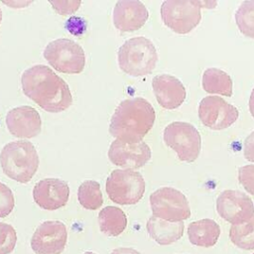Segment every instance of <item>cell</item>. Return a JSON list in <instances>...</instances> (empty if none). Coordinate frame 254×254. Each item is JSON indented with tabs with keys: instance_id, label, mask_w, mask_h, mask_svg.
Segmentation results:
<instances>
[{
	"instance_id": "cell-1",
	"label": "cell",
	"mask_w": 254,
	"mask_h": 254,
	"mask_svg": "<svg viewBox=\"0 0 254 254\" xmlns=\"http://www.w3.org/2000/svg\"><path fill=\"white\" fill-rule=\"evenodd\" d=\"M21 85L24 94L45 111L63 112L72 103L67 83L47 65L37 64L24 70Z\"/></svg>"
},
{
	"instance_id": "cell-2",
	"label": "cell",
	"mask_w": 254,
	"mask_h": 254,
	"mask_svg": "<svg viewBox=\"0 0 254 254\" xmlns=\"http://www.w3.org/2000/svg\"><path fill=\"white\" fill-rule=\"evenodd\" d=\"M155 119V109L148 100L142 97L125 99L111 116L109 133L117 140L140 142L152 129Z\"/></svg>"
},
{
	"instance_id": "cell-3",
	"label": "cell",
	"mask_w": 254,
	"mask_h": 254,
	"mask_svg": "<svg viewBox=\"0 0 254 254\" xmlns=\"http://www.w3.org/2000/svg\"><path fill=\"white\" fill-rule=\"evenodd\" d=\"M40 164L35 146L26 140L6 144L0 153V165L3 173L10 179L26 184L31 181Z\"/></svg>"
},
{
	"instance_id": "cell-4",
	"label": "cell",
	"mask_w": 254,
	"mask_h": 254,
	"mask_svg": "<svg viewBox=\"0 0 254 254\" xmlns=\"http://www.w3.org/2000/svg\"><path fill=\"white\" fill-rule=\"evenodd\" d=\"M120 69L131 76H144L152 73L158 62V53L151 40L135 37L127 40L118 50Z\"/></svg>"
},
{
	"instance_id": "cell-5",
	"label": "cell",
	"mask_w": 254,
	"mask_h": 254,
	"mask_svg": "<svg viewBox=\"0 0 254 254\" xmlns=\"http://www.w3.org/2000/svg\"><path fill=\"white\" fill-rule=\"evenodd\" d=\"M217 3L198 0H167L161 5L164 24L177 34L192 31L201 20V8H213Z\"/></svg>"
},
{
	"instance_id": "cell-6",
	"label": "cell",
	"mask_w": 254,
	"mask_h": 254,
	"mask_svg": "<svg viewBox=\"0 0 254 254\" xmlns=\"http://www.w3.org/2000/svg\"><path fill=\"white\" fill-rule=\"evenodd\" d=\"M105 190L108 197L117 204H136L144 195L145 181L136 171L114 170L106 180Z\"/></svg>"
},
{
	"instance_id": "cell-7",
	"label": "cell",
	"mask_w": 254,
	"mask_h": 254,
	"mask_svg": "<svg viewBox=\"0 0 254 254\" xmlns=\"http://www.w3.org/2000/svg\"><path fill=\"white\" fill-rule=\"evenodd\" d=\"M163 139L178 158L187 163L194 162L200 153L201 138L197 129L188 122H172L164 129Z\"/></svg>"
},
{
	"instance_id": "cell-8",
	"label": "cell",
	"mask_w": 254,
	"mask_h": 254,
	"mask_svg": "<svg viewBox=\"0 0 254 254\" xmlns=\"http://www.w3.org/2000/svg\"><path fill=\"white\" fill-rule=\"evenodd\" d=\"M44 58L58 71L80 73L85 65L83 49L75 42L63 38L52 41L44 50Z\"/></svg>"
},
{
	"instance_id": "cell-9",
	"label": "cell",
	"mask_w": 254,
	"mask_h": 254,
	"mask_svg": "<svg viewBox=\"0 0 254 254\" xmlns=\"http://www.w3.org/2000/svg\"><path fill=\"white\" fill-rule=\"evenodd\" d=\"M150 205L153 216L179 222L190 218V208L187 196L171 187L160 188L150 195Z\"/></svg>"
},
{
	"instance_id": "cell-10",
	"label": "cell",
	"mask_w": 254,
	"mask_h": 254,
	"mask_svg": "<svg viewBox=\"0 0 254 254\" xmlns=\"http://www.w3.org/2000/svg\"><path fill=\"white\" fill-rule=\"evenodd\" d=\"M238 116V109L219 96H206L198 104V117L201 123L211 130L230 127Z\"/></svg>"
},
{
	"instance_id": "cell-11",
	"label": "cell",
	"mask_w": 254,
	"mask_h": 254,
	"mask_svg": "<svg viewBox=\"0 0 254 254\" xmlns=\"http://www.w3.org/2000/svg\"><path fill=\"white\" fill-rule=\"evenodd\" d=\"M216 210L220 217L233 224H241L254 215V204L244 192L225 190L216 199Z\"/></svg>"
},
{
	"instance_id": "cell-12",
	"label": "cell",
	"mask_w": 254,
	"mask_h": 254,
	"mask_svg": "<svg viewBox=\"0 0 254 254\" xmlns=\"http://www.w3.org/2000/svg\"><path fill=\"white\" fill-rule=\"evenodd\" d=\"M67 242V230L60 220L41 223L31 238V248L36 254H61Z\"/></svg>"
},
{
	"instance_id": "cell-13",
	"label": "cell",
	"mask_w": 254,
	"mask_h": 254,
	"mask_svg": "<svg viewBox=\"0 0 254 254\" xmlns=\"http://www.w3.org/2000/svg\"><path fill=\"white\" fill-rule=\"evenodd\" d=\"M150 147L143 141L128 142L115 139L108 150V158L112 164L127 170L144 167L151 159Z\"/></svg>"
},
{
	"instance_id": "cell-14",
	"label": "cell",
	"mask_w": 254,
	"mask_h": 254,
	"mask_svg": "<svg viewBox=\"0 0 254 254\" xmlns=\"http://www.w3.org/2000/svg\"><path fill=\"white\" fill-rule=\"evenodd\" d=\"M69 187L60 179H44L39 181L33 189L34 201L43 209L56 210L67 203Z\"/></svg>"
},
{
	"instance_id": "cell-15",
	"label": "cell",
	"mask_w": 254,
	"mask_h": 254,
	"mask_svg": "<svg viewBox=\"0 0 254 254\" xmlns=\"http://www.w3.org/2000/svg\"><path fill=\"white\" fill-rule=\"evenodd\" d=\"M5 121L9 132L17 138H34L41 133L40 114L31 106L23 105L11 109Z\"/></svg>"
},
{
	"instance_id": "cell-16",
	"label": "cell",
	"mask_w": 254,
	"mask_h": 254,
	"mask_svg": "<svg viewBox=\"0 0 254 254\" xmlns=\"http://www.w3.org/2000/svg\"><path fill=\"white\" fill-rule=\"evenodd\" d=\"M149 18L146 6L137 0L117 1L113 9V24L120 32H134L142 28Z\"/></svg>"
},
{
	"instance_id": "cell-17",
	"label": "cell",
	"mask_w": 254,
	"mask_h": 254,
	"mask_svg": "<svg viewBox=\"0 0 254 254\" xmlns=\"http://www.w3.org/2000/svg\"><path fill=\"white\" fill-rule=\"evenodd\" d=\"M152 87L158 103L165 109L180 107L187 96L182 81L171 74H159L152 80Z\"/></svg>"
},
{
	"instance_id": "cell-18",
	"label": "cell",
	"mask_w": 254,
	"mask_h": 254,
	"mask_svg": "<svg viewBox=\"0 0 254 254\" xmlns=\"http://www.w3.org/2000/svg\"><path fill=\"white\" fill-rule=\"evenodd\" d=\"M149 235L160 245H170L182 238L185 224L183 221L171 222L151 216L146 224Z\"/></svg>"
},
{
	"instance_id": "cell-19",
	"label": "cell",
	"mask_w": 254,
	"mask_h": 254,
	"mask_svg": "<svg viewBox=\"0 0 254 254\" xmlns=\"http://www.w3.org/2000/svg\"><path fill=\"white\" fill-rule=\"evenodd\" d=\"M220 235V227L213 220L203 218L190 223L188 227L189 240L192 245L199 247H212Z\"/></svg>"
},
{
	"instance_id": "cell-20",
	"label": "cell",
	"mask_w": 254,
	"mask_h": 254,
	"mask_svg": "<svg viewBox=\"0 0 254 254\" xmlns=\"http://www.w3.org/2000/svg\"><path fill=\"white\" fill-rule=\"evenodd\" d=\"M99 228L107 236L120 235L127 226L125 212L116 206H105L98 214Z\"/></svg>"
},
{
	"instance_id": "cell-21",
	"label": "cell",
	"mask_w": 254,
	"mask_h": 254,
	"mask_svg": "<svg viewBox=\"0 0 254 254\" xmlns=\"http://www.w3.org/2000/svg\"><path fill=\"white\" fill-rule=\"evenodd\" d=\"M202 88L211 94H220L224 96L232 95V79L224 70L209 67L202 74Z\"/></svg>"
},
{
	"instance_id": "cell-22",
	"label": "cell",
	"mask_w": 254,
	"mask_h": 254,
	"mask_svg": "<svg viewBox=\"0 0 254 254\" xmlns=\"http://www.w3.org/2000/svg\"><path fill=\"white\" fill-rule=\"evenodd\" d=\"M77 198L81 206L89 210L98 209L103 203L100 185L96 181H84L78 188Z\"/></svg>"
},
{
	"instance_id": "cell-23",
	"label": "cell",
	"mask_w": 254,
	"mask_h": 254,
	"mask_svg": "<svg viewBox=\"0 0 254 254\" xmlns=\"http://www.w3.org/2000/svg\"><path fill=\"white\" fill-rule=\"evenodd\" d=\"M231 242L244 250L254 249V215L244 223L233 224L229 230Z\"/></svg>"
},
{
	"instance_id": "cell-24",
	"label": "cell",
	"mask_w": 254,
	"mask_h": 254,
	"mask_svg": "<svg viewBox=\"0 0 254 254\" xmlns=\"http://www.w3.org/2000/svg\"><path fill=\"white\" fill-rule=\"evenodd\" d=\"M234 17L241 34L254 39V0L242 2L237 8Z\"/></svg>"
},
{
	"instance_id": "cell-25",
	"label": "cell",
	"mask_w": 254,
	"mask_h": 254,
	"mask_svg": "<svg viewBox=\"0 0 254 254\" xmlns=\"http://www.w3.org/2000/svg\"><path fill=\"white\" fill-rule=\"evenodd\" d=\"M17 234L14 227L0 222V254H10L16 245Z\"/></svg>"
},
{
	"instance_id": "cell-26",
	"label": "cell",
	"mask_w": 254,
	"mask_h": 254,
	"mask_svg": "<svg viewBox=\"0 0 254 254\" xmlns=\"http://www.w3.org/2000/svg\"><path fill=\"white\" fill-rule=\"evenodd\" d=\"M15 205L14 194L12 190L0 182V218L8 216Z\"/></svg>"
},
{
	"instance_id": "cell-27",
	"label": "cell",
	"mask_w": 254,
	"mask_h": 254,
	"mask_svg": "<svg viewBox=\"0 0 254 254\" xmlns=\"http://www.w3.org/2000/svg\"><path fill=\"white\" fill-rule=\"evenodd\" d=\"M238 181L248 193L254 195V165L240 167L238 169Z\"/></svg>"
},
{
	"instance_id": "cell-28",
	"label": "cell",
	"mask_w": 254,
	"mask_h": 254,
	"mask_svg": "<svg viewBox=\"0 0 254 254\" xmlns=\"http://www.w3.org/2000/svg\"><path fill=\"white\" fill-rule=\"evenodd\" d=\"M49 3L54 7L55 11L60 15H69L74 13L81 4V1H69V0H53Z\"/></svg>"
},
{
	"instance_id": "cell-29",
	"label": "cell",
	"mask_w": 254,
	"mask_h": 254,
	"mask_svg": "<svg viewBox=\"0 0 254 254\" xmlns=\"http://www.w3.org/2000/svg\"><path fill=\"white\" fill-rule=\"evenodd\" d=\"M243 155L247 161L254 163V131H252L244 141Z\"/></svg>"
},
{
	"instance_id": "cell-30",
	"label": "cell",
	"mask_w": 254,
	"mask_h": 254,
	"mask_svg": "<svg viewBox=\"0 0 254 254\" xmlns=\"http://www.w3.org/2000/svg\"><path fill=\"white\" fill-rule=\"evenodd\" d=\"M3 4L12 8H23L32 3V1H1Z\"/></svg>"
},
{
	"instance_id": "cell-31",
	"label": "cell",
	"mask_w": 254,
	"mask_h": 254,
	"mask_svg": "<svg viewBox=\"0 0 254 254\" xmlns=\"http://www.w3.org/2000/svg\"><path fill=\"white\" fill-rule=\"evenodd\" d=\"M110 254H141L139 251L129 247H119L114 249Z\"/></svg>"
},
{
	"instance_id": "cell-32",
	"label": "cell",
	"mask_w": 254,
	"mask_h": 254,
	"mask_svg": "<svg viewBox=\"0 0 254 254\" xmlns=\"http://www.w3.org/2000/svg\"><path fill=\"white\" fill-rule=\"evenodd\" d=\"M249 111H250L252 117L254 118V88L252 89L250 98H249Z\"/></svg>"
},
{
	"instance_id": "cell-33",
	"label": "cell",
	"mask_w": 254,
	"mask_h": 254,
	"mask_svg": "<svg viewBox=\"0 0 254 254\" xmlns=\"http://www.w3.org/2000/svg\"><path fill=\"white\" fill-rule=\"evenodd\" d=\"M2 21V11H1V8H0V23Z\"/></svg>"
},
{
	"instance_id": "cell-34",
	"label": "cell",
	"mask_w": 254,
	"mask_h": 254,
	"mask_svg": "<svg viewBox=\"0 0 254 254\" xmlns=\"http://www.w3.org/2000/svg\"><path fill=\"white\" fill-rule=\"evenodd\" d=\"M83 254H95V253H93V252H90V251H87V252H84Z\"/></svg>"
},
{
	"instance_id": "cell-35",
	"label": "cell",
	"mask_w": 254,
	"mask_h": 254,
	"mask_svg": "<svg viewBox=\"0 0 254 254\" xmlns=\"http://www.w3.org/2000/svg\"><path fill=\"white\" fill-rule=\"evenodd\" d=\"M253 254H254V253H253Z\"/></svg>"
}]
</instances>
